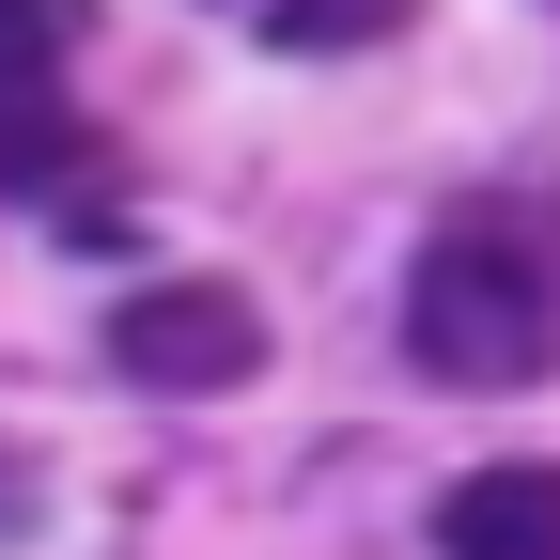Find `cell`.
<instances>
[{"instance_id":"cell-1","label":"cell","mask_w":560,"mask_h":560,"mask_svg":"<svg viewBox=\"0 0 560 560\" xmlns=\"http://www.w3.org/2000/svg\"><path fill=\"white\" fill-rule=\"evenodd\" d=\"M405 359L436 389H529L560 359V249L529 219H436L405 280Z\"/></svg>"},{"instance_id":"cell-2","label":"cell","mask_w":560,"mask_h":560,"mask_svg":"<svg viewBox=\"0 0 560 560\" xmlns=\"http://www.w3.org/2000/svg\"><path fill=\"white\" fill-rule=\"evenodd\" d=\"M109 374L172 389V405L249 389V374H265V312L234 296V280H140V296L109 312Z\"/></svg>"},{"instance_id":"cell-3","label":"cell","mask_w":560,"mask_h":560,"mask_svg":"<svg viewBox=\"0 0 560 560\" xmlns=\"http://www.w3.org/2000/svg\"><path fill=\"white\" fill-rule=\"evenodd\" d=\"M436 560H560V467H467L436 499Z\"/></svg>"},{"instance_id":"cell-4","label":"cell","mask_w":560,"mask_h":560,"mask_svg":"<svg viewBox=\"0 0 560 560\" xmlns=\"http://www.w3.org/2000/svg\"><path fill=\"white\" fill-rule=\"evenodd\" d=\"M79 172H94V140H79V109H62V79H0V187L79 202Z\"/></svg>"},{"instance_id":"cell-5","label":"cell","mask_w":560,"mask_h":560,"mask_svg":"<svg viewBox=\"0 0 560 560\" xmlns=\"http://www.w3.org/2000/svg\"><path fill=\"white\" fill-rule=\"evenodd\" d=\"M234 32H265V47H296V62H327V47H389L420 0H219Z\"/></svg>"},{"instance_id":"cell-6","label":"cell","mask_w":560,"mask_h":560,"mask_svg":"<svg viewBox=\"0 0 560 560\" xmlns=\"http://www.w3.org/2000/svg\"><path fill=\"white\" fill-rule=\"evenodd\" d=\"M94 32V0H0V79H62Z\"/></svg>"},{"instance_id":"cell-7","label":"cell","mask_w":560,"mask_h":560,"mask_svg":"<svg viewBox=\"0 0 560 560\" xmlns=\"http://www.w3.org/2000/svg\"><path fill=\"white\" fill-rule=\"evenodd\" d=\"M47 529V467H32V436H0V545H32Z\"/></svg>"}]
</instances>
